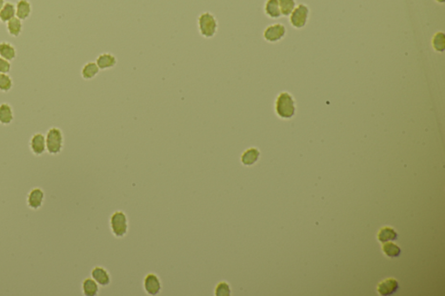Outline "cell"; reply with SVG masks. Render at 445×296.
<instances>
[{
  "label": "cell",
  "mask_w": 445,
  "mask_h": 296,
  "mask_svg": "<svg viewBox=\"0 0 445 296\" xmlns=\"http://www.w3.org/2000/svg\"><path fill=\"white\" fill-rule=\"evenodd\" d=\"M436 1H438L439 3H444L445 2V0H436Z\"/></svg>",
  "instance_id": "cell-30"
},
{
  "label": "cell",
  "mask_w": 445,
  "mask_h": 296,
  "mask_svg": "<svg viewBox=\"0 0 445 296\" xmlns=\"http://www.w3.org/2000/svg\"><path fill=\"white\" fill-rule=\"evenodd\" d=\"M100 69L97 65L96 62H88L83 66L81 76L85 80H91L99 73Z\"/></svg>",
  "instance_id": "cell-17"
},
{
  "label": "cell",
  "mask_w": 445,
  "mask_h": 296,
  "mask_svg": "<svg viewBox=\"0 0 445 296\" xmlns=\"http://www.w3.org/2000/svg\"><path fill=\"white\" fill-rule=\"evenodd\" d=\"M11 68L10 61L6 60L0 56V73L8 74L11 71Z\"/></svg>",
  "instance_id": "cell-28"
},
{
  "label": "cell",
  "mask_w": 445,
  "mask_h": 296,
  "mask_svg": "<svg viewBox=\"0 0 445 296\" xmlns=\"http://www.w3.org/2000/svg\"><path fill=\"white\" fill-rule=\"evenodd\" d=\"M433 46L438 51H443L445 49V34L443 32H438L434 36Z\"/></svg>",
  "instance_id": "cell-27"
},
{
  "label": "cell",
  "mask_w": 445,
  "mask_h": 296,
  "mask_svg": "<svg viewBox=\"0 0 445 296\" xmlns=\"http://www.w3.org/2000/svg\"><path fill=\"white\" fill-rule=\"evenodd\" d=\"M397 239V233L392 227H384L379 229L378 233V240L384 244L386 242L395 241Z\"/></svg>",
  "instance_id": "cell-19"
},
{
  "label": "cell",
  "mask_w": 445,
  "mask_h": 296,
  "mask_svg": "<svg viewBox=\"0 0 445 296\" xmlns=\"http://www.w3.org/2000/svg\"><path fill=\"white\" fill-rule=\"evenodd\" d=\"M398 288V282L396 279L387 278L378 283L377 290L380 296H388L395 294Z\"/></svg>",
  "instance_id": "cell-11"
},
{
  "label": "cell",
  "mask_w": 445,
  "mask_h": 296,
  "mask_svg": "<svg viewBox=\"0 0 445 296\" xmlns=\"http://www.w3.org/2000/svg\"><path fill=\"white\" fill-rule=\"evenodd\" d=\"M29 147L33 155L40 156L47 151V142L46 136L42 133H36L33 135L29 143Z\"/></svg>",
  "instance_id": "cell-8"
},
{
  "label": "cell",
  "mask_w": 445,
  "mask_h": 296,
  "mask_svg": "<svg viewBox=\"0 0 445 296\" xmlns=\"http://www.w3.org/2000/svg\"><path fill=\"white\" fill-rule=\"evenodd\" d=\"M143 287L145 292L150 296H156L159 295L162 290V282L158 275L154 273H149L145 276Z\"/></svg>",
  "instance_id": "cell-6"
},
{
  "label": "cell",
  "mask_w": 445,
  "mask_h": 296,
  "mask_svg": "<svg viewBox=\"0 0 445 296\" xmlns=\"http://www.w3.org/2000/svg\"><path fill=\"white\" fill-rule=\"evenodd\" d=\"M47 151L51 155H59L64 148V138L59 128L51 127L46 135Z\"/></svg>",
  "instance_id": "cell-2"
},
{
  "label": "cell",
  "mask_w": 445,
  "mask_h": 296,
  "mask_svg": "<svg viewBox=\"0 0 445 296\" xmlns=\"http://www.w3.org/2000/svg\"><path fill=\"white\" fill-rule=\"evenodd\" d=\"M6 27H7L8 33L10 35L12 36V37L17 38V37L21 34L22 30H23L22 20H20L17 17L11 18V20H9L7 22Z\"/></svg>",
  "instance_id": "cell-22"
},
{
  "label": "cell",
  "mask_w": 445,
  "mask_h": 296,
  "mask_svg": "<svg viewBox=\"0 0 445 296\" xmlns=\"http://www.w3.org/2000/svg\"><path fill=\"white\" fill-rule=\"evenodd\" d=\"M215 296H231L232 289L227 282H220L217 283L214 289Z\"/></svg>",
  "instance_id": "cell-24"
},
{
  "label": "cell",
  "mask_w": 445,
  "mask_h": 296,
  "mask_svg": "<svg viewBox=\"0 0 445 296\" xmlns=\"http://www.w3.org/2000/svg\"><path fill=\"white\" fill-rule=\"evenodd\" d=\"M383 252L385 253L388 257L396 258L398 257L401 254V248L398 245L391 243V242H386L383 244L382 246Z\"/></svg>",
  "instance_id": "cell-23"
},
{
  "label": "cell",
  "mask_w": 445,
  "mask_h": 296,
  "mask_svg": "<svg viewBox=\"0 0 445 296\" xmlns=\"http://www.w3.org/2000/svg\"><path fill=\"white\" fill-rule=\"evenodd\" d=\"M0 56L6 60H14L17 56V50L11 43H0Z\"/></svg>",
  "instance_id": "cell-18"
},
{
  "label": "cell",
  "mask_w": 445,
  "mask_h": 296,
  "mask_svg": "<svg viewBox=\"0 0 445 296\" xmlns=\"http://www.w3.org/2000/svg\"><path fill=\"white\" fill-rule=\"evenodd\" d=\"M16 5V17L20 20H26L32 14V4L28 0H19Z\"/></svg>",
  "instance_id": "cell-15"
},
{
  "label": "cell",
  "mask_w": 445,
  "mask_h": 296,
  "mask_svg": "<svg viewBox=\"0 0 445 296\" xmlns=\"http://www.w3.org/2000/svg\"><path fill=\"white\" fill-rule=\"evenodd\" d=\"M96 64L100 71H105L114 68L118 64V59L113 54L110 52H104L98 56Z\"/></svg>",
  "instance_id": "cell-12"
},
{
  "label": "cell",
  "mask_w": 445,
  "mask_h": 296,
  "mask_svg": "<svg viewBox=\"0 0 445 296\" xmlns=\"http://www.w3.org/2000/svg\"><path fill=\"white\" fill-rule=\"evenodd\" d=\"M46 201V193L40 187L32 188L26 197V204L32 210H39Z\"/></svg>",
  "instance_id": "cell-7"
},
{
  "label": "cell",
  "mask_w": 445,
  "mask_h": 296,
  "mask_svg": "<svg viewBox=\"0 0 445 296\" xmlns=\"http://www.w3.org/2000/svg\"><path fill=\"white\" fill-rule=\"evenodd\" d=\"M14 120L13 109L7 102L0 103V124L10 125Z\"/></svg>",
  "instance_id": "cell-14"
},
{
  "label": "cell",
  "mask_w": 445,
  "mask_h": 296,
  "mask_svg": "<svg viewBox=\"0 0 445 296\" xmlns=\"http://www.w3.org/2000/svg\"><path fill=\"white\" fill-rule=\"evenodd\" d=\"M309 8L305 4H300L298 6L295 7L292 13L290 22L293 27L300 29L303 28L306 25L309 18Z\"/></svg>",
  "instance_id": "cell-5"
},
{
  "label": "cell",
  "mask_w": 445,
  "mask_h": 296,
  "mask_svg": "<svg viewBox=\"0 0 445 296\" xmlns=\"http://www.w3.org/2000/svg\"><path fill=\"white\" fill-rule=\"evenodd\" d=\"M278 3L281 14L284 16L291 15L296 7L295 0H278Z\"/></svg>",
  "instance_id": "cell-25"
},
{
  "label": "cell",
  "mask_w": 445,
  "mask_h": 296,
  "mask_svg": "<svg viewBox=\"0 0 445 296\" xmlns=\"http://www.w3.org/2000/svg\"><path fill=\"white\" fill-rule=\"evenodd\" d=\"M16 17V5L11 2H7L0 10V21L7 23L11 18Z\"/></svg>",
  "instance_id": "cell-21"
},
{
  "label": "cell",
  "mask_w": 445,
  "mask_h": 296,
  "mask_svg": "<svg viewBox=\"0 0 445 296\" xmlns=\"http://www.w3.org/2000/svg\"><path fill=\"white\" fill-rule=\"evenodd\" d=\"M4 4H5L4 0H0V10H1V9H2V7L4 6Z\"/></svg>",
  "instance_id": "cell-29"
},
{
  "label": "cell",
  "mask_w": 445,
  "mask_h": 296,
  "mask_svg": "<svg viewBox=\"0 0 445 296\" xmlns=\"http://www.w3.org/2000/svg\"><path fill=\"white\" fill-rule=\"evenodd\" d=\"M259 157L260 151L258 150V148L251 147L243 152L242 155L240 156V161L242 162L243 165L249 167L254 165L258 161Z\"/></svg>",
  "instance_id": "cell-13"
},
{
  "label": "cell",
  "mask_w": 445,
  "mask_h": 296,
  "mask_svg": "<svg viewBox=\"0 0 445 296\" xmlns=\"http://www.w3.org/2000/svg\"><path fill=\"white\" fill-rule=\"evenodd\" d=\"M286 29L281 24L270 25L264 30V38L268 42H277L285 35Z\"/></svg>",
  "instance_id": "cell-10"
},
{
  "label": "cell",
  "mask_w": 445,
  "mask_h": 296,
  "mask_svg": "<svg viewBox=\"0 0 445 296\" xmlns=\"http://www.w3.org/2000/svg\"><path fill=\"white\" fill-rule=\"evenodd\" d=\"M91 277L99 285V287H102V288L108 287L111 282L110 273L106 268L101 267V266H96L92 269Z\"/></svg>",
  "instance_id": "cell-9"
},
{
  "label": "cell",
  "mask_w": 445,
  "mask_h": 296,
  "mask_svg": "<svg viewBox=\"0 0 445 296\" xmlns=\"http://www.w3.org/2000/svg\"><path fill=\"white\" fill-rule=\"evenodd\" d=\"M110 231L116 238H124L129 231V220L125 212L115 211L110 217Z\"/></svg>",
  "instance_id": "cell-3"
},
{
  "label": "cell",
  "mask_w": 445,
  "mask_h": 296,
  "mask_svg": "<svg viewBox=\"0 0 445 296\" xmlns=\"http://www.w3.org/2000/svg\"><path fill=\"white\" fill-rule=\"evenodd\" d=\"M264 11L270 18H279L282 14L278 0H267L264 5Z\"/></svg>",
  "instance_id": "cell-20"
},
{
  "label": "cell",
  "mask_w": 445,
  "mask_h": 296,
  "mask_svg": "<svg viewBox=\"0 0 445 296\" xmlns=\"http://www.w3.org/2000/svg\"><path fill=\"white\" fill-rule=\"evenodd\" d=\"M219 24L217 17L210 11H203L198 17V30L203 39H210L217 35Z\"/></svg>",
  "instance_id": "cell-1"
},
{
  "label": "cell",
  "mask_w": 445,
  "mask_h": 296,
  "mask_svg": "<svg viewBox=\"0 0 445 296\" xmlns=\"http://www.w3.org/2000/svg\"><path fill=\"white\" fill-rule=\"evenodd\" d=\"M12 86L13 82L11 77L5 73H0V92H10Z\"/></svg>",
  "instance_id": "cell-26"
},
{
  "label": "cell",
  "mask_w": 445,
  "mask_h": 296,
  "mask_svg": "<svg viewBox=\"0 0 445 296\" xmlns=\"http://www.w3.org/2000/svg\"><path fill=\"white\" fill-rule=\"evenodd\" d=\"M99 292V285L92 277L86 278L82 282V293L85 296H97Z\"/></svg>",
  "instance_id": "cell-16"
},
{
  "label": "cell",
  "mask_w": 445,
  "mask_h": 296,
  "mask_svg": "<svg viewBox=\"0 0 445 296\" xmlns=\"http://www.w3.org/2000/svg\"><path fill=\"white\" fill-rule=\"evenodd\" d=\"M295 102L288 92H282L276 101V111L281 118H291L295 115Z\"/></svg>",
  "instance_id": "cell-4"
}]
</instances>
